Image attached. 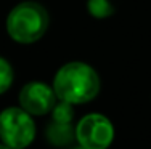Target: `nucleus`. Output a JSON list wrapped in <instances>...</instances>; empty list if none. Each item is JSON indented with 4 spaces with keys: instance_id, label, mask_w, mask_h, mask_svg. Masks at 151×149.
Instances as JSON below:
<instances>
[{
    "instance_id": "f03ea898",
    "label": "nucleus",
    "mask_w": 151,
    "mask_h": 149,
    "mask_svg": "<svg viewBox=\"0 0 151 149\" xmlns=\"http://www.w3.org/2000/svg\"><path fill=\"white\" fill-rule=\"evenodd\" d=\"M50 24L48 11L37 2H21L6 16V32L18 43L29 45L40 40Z\"/></svg>"
},
{
    "instance_id": "0eeeda50",
    "label": "nucleus",
    "mask_w": 151,
    "mask_h": 149,
    "mask_svg": "<svg viewBox=\"0 0 151 149\" xmlns=\"http://www.w3.org/2000/svg\"><path fill=\"white\" fill-rule=\"evenodd\" d=\"M87 10L96 19H105L114 15V5L111 0H87Z\"/></svg>"
},
{
    "instance_id": "f257e3e1",
    "label": "nucleus",
    "mask_w": 151,
    "mask_h": 149,
    "mask_svg": "<svg viewBox=\"0 0 151 149\" xmlns=\"http://www.w3.org/2000/svg\"><path fill=\"white\" fill-rule=\"evenodd\" d=\"M52 87L58 99L77 106L90 103L98 96L101 90V80L90 64L71 61L58 69Z\"/></svg>"
},
{
    "instance_id": "6e6552de",
    "label": "nucleus",
    "mask_w": 151,
    "mask_h": 149,
    "mask_svg": "<svg viewBox=\"0 0 151 149\" xmlns=\"http://www.w3.org/2000/svg\"><path fill=\"white\" fill-rule=\"evenodd\" d=\"M50 114H52V120H53V122L73 123V119H74V104L58 99L56 104H55V108L52 109Z\"/></svg>"
},
{
    "instance_id": "20e7f679",
    "label": "nucleus",
    "mask_w": 151,
    "mask_h": 149,
    "mask_svg": "<svg viewBox=\"0 0 151 149\" xmlns=\"http://www.w3.org/2000/svg\"><path fill=\"white\" fill-rule=\"evenodd\" d=\"M114 125L106 115L90 112L76 125V141L84 149H108L114 141Z\"/></svg>"
},
{
    "instance_id": "1a4fd4ad",
    "label": "nucleus",
    "mask_w": 151,
    "mask_h": 149,
    "mask_svg": "<svg viewBox=\"0 0 151 149\" xmlns=\"http://www.w3.org/2000/svg\"><path fill=\"white\" fill-rule=\"evenodd\" d=\"M13 79H15V72H13L12 64L3 56H0V95L8 91V88L13 83Z\"/></svg>"
},
{
    "instance_id": "423d86ee",
    "label": "nucleus",
    "mask_w": 151,
    "mask_h": 149,
    "mask_svg": "<svg viewBox=\"0 0 151 149\" xmlns=\"http://www.w3.org/2000/svg\"><path fill=\"white\" fill-rule=\"evenodd\" d=\"M45 140L55 148H68L76 141V127L52 120L45 128Z\"/></svg>"
},
{
    "instance_id": "9d476101",
    "label": "nucleus",
    "mask_w": 151,
    "mask_h": 149,
    "mask_svg": "<svg viewBox=\"0 0 151 149\" xmlns=\"http://www.w3.org/2000/svg\"><path fill=\"white\" fill-rule=\"evenodd\" d=\"M0 149H13V148H10L8 144H5V143H2V141H0Z\"/></svg>"
},
{
    "instance_id": "9b49d317",
    "label": "nucleus",
    "mask_w": 151,
    "mask_h": 149,
    "mask_svg": "<svg viewBox=\"0 0 151 149\" xmlns=\"http://www.w3.org/2000/svg\"><path fill=\"white\" fill-rule=\"evenodd\" d=\"M69 149H84V148H81V146H77V148H69Z\"/></svg>"
},
{
    "instance_id": "7ed1b4c3",
    "label": "nucleus",
    "mask_w": 151,
    "mask_h": 149,
    "mask_svg": "<svg viewBox=\"0 0 151 149\" xmlns=\"http://www.w3.org/2000/svg\"><path fill=\"white\" fill-rule=\"evenodd\" d=\"M34 115L19 106H12L0 112V141L13 149H26L35 138Z\"/></svg>"
},
{
    "instance_id": "39448f33",
    "label": "nucleus",
    "mask_w": 151,
    "mask_h": 149,
    "mask_svg": "<svg viewBox=\"0 0 151 149\" xmlns=\"http://www.w3.org/2000/svg\"><path fill=\"white\" fill-rule=\"evenodd\" d=\"M18 101H19V108H23L26 112L35 117L50 114L58 98H56L53 87H50L48 83L40 82V80H32L21 88Z\"/></svg>"
}]
</instances>
